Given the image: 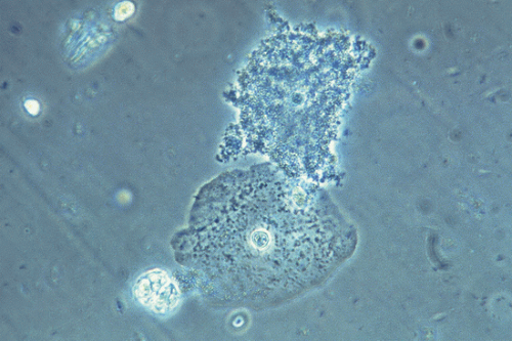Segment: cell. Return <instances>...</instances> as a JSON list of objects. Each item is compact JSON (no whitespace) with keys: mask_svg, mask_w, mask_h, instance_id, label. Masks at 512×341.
<instances>
[{"mask_svg":"<svg viewBox=\"0 0 512 341\" xmlns=\"http://www.w3.org/2000/svg\"><path fill=\"white\" fill-rule=\"evenodd\" d=\"M133 294L141 306L156 315L175 312L181 302V292L176 281L160 269L142 274L134 285Z\"/></svg>","mask_w":512,"mask_h":341,"instance_id":"obj_2","label":"cell"},{"mask_svg":"<svg viewBox=\"0 0 512 341\" xmlns=\"http://www.w3.org/2000/svg\"><path fill=\"white\" fill-rule=\"evenodd\" d=\"M282 194L272 172L259 167L217 181L195 211L196 264L226 294L248 304H265L279 294L301 259Z\"/></svg>","mask_w":512,"mask_h":341,"instance_id":"obj_1","label":"cell"}]
</instances>
